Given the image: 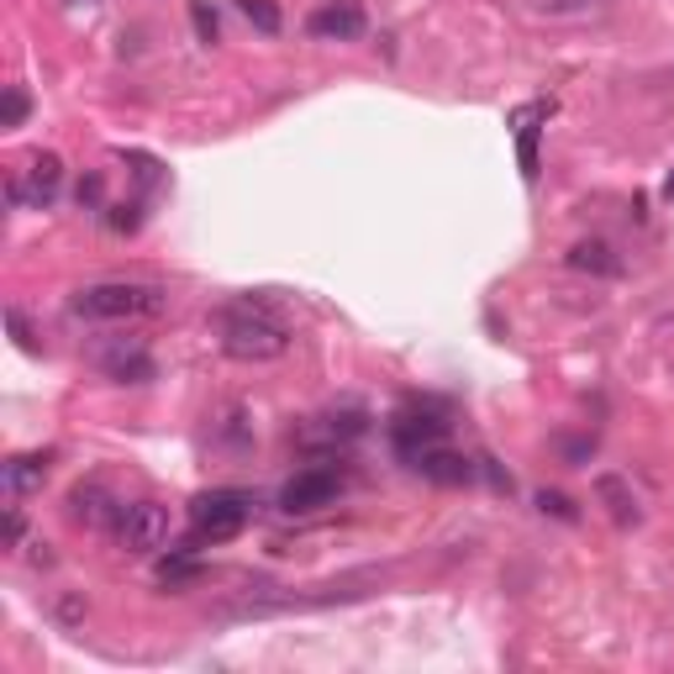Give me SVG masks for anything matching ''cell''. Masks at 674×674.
I'll list each match as a JSON object with an SVG mask.
<instances>
[{"instance_id":"obj_1","label":"cell","mask_w":674,"mask_h":674,"mask_svg":"<svg viewBox=\"0 0 674 674\" xmlns=\"http://www.w3.org/2000/svg\"><path fill=\"white\" fill-rule=\"evenodd\" d=\"M217 343H221V354L238 358V364H269V358H279L290 348V327L269 306L242 300V306L217 311Z\"/></svg>"},{"instance_id":"obj_2","label":"cell","mask_w":674,"mask_h":674,"mask_svg":"<svg viewBox=\"0 0 674 674\" xmlns=\"http://www.w3.org/2000/svg\"><path fill=\"white\" fill-rule=\"evenodd\" d=\"M69 311L85 321H138V317H163L169 311V290L159 285H138V279H100L75 290Z\"/></svg>"},{"instance_id":"obj_3","label":"cell","mask_w":674,"mask_h":674,"mask_svg":"<svg viewBox=\"0 0 674 674\" xmlns=\"http://www.w3.org/2000/svg\"><path fill=\"white\" fill-rule=\"evenodd\" d=\"M258 500L248 490H206V496L190 500V522H196V533H190V554H196L200 543H227V537H238L248 527V516H254Z\"/></svg>"},{"instance_id":"obj_4","label":"cell","mask_w":674,"mask_h":674,"mask_svg":"<svg viewBox=\"0 0 674 674\" xmlns=\"http://www.w3.org/2000/svg\"><path fill=\"white\" fill-rule=\"evenodd\" d=\"M448 406H437V400H412V406H400L396 417H390V443L400 448V458H417L422 448H437L443 437H448Z\"/></svg>"},{"instance_id":"obj_5","label":"cell","mask_w":674,"mask_h":674,"mask_svg":"<svg viewBox=\"0 0 674 674\" xmlns=\"http://www.w3.org/2000/svg\"><path fill=\"white\" fill-rule=\"evenodd\" d=\"M337 496H343V469H333V464H311V469H300L296 479H285L279 512L311 516V512H321V506H333Z\"/></svg>"},{"instance_id":"obj_6","label":"cell","mask_w":674,"mask_h":674,"mask_svg":"<svg viewBox=\"0 0 674 674\" xmlns=\"http://www.w3.org/2000/svg\"><path fill=\"white\" fill-rule=\"evenodd\" d=\"M59 185H63V159H59V153H32L27 169L11 175L6 200H11V206H32V211H42V206H53Z\"/></svg>"},{"instance_id":"obj_7","label":"cell","mask_w":674,"mask_h":674,"mask_svg":"<svg viewBox=\"0 0 674 674\" xmlns=\"http://www.w3.org/2000/svg\"><path fill=\"white\" fill-rule=\"evenodd\" d=\"M117 543L127 548V554H159L163 543H169V506H159V500L121 506Z\"/></svg>"},{"instance_id":"obj_8","label":"cell","mask_w":674,"mask_h":674,"mask_svg":"<svg viewBox=\"0 0 674 674\" xmlns=\"http://www.w3.org/2000/svg\"><path fill=\"white\" fill-rule=\"evenodd\" d=\"M96 364L117 385H148L153 379V354L142 348L138 337H117V343H100L96 348Z\"/></svg>"},{"instance_id":"obj_9","label":"cell","mask_w":674,"mask_h":674,"mask_svg":"<svg viewBox=\"0 0 674 674\" xmlns=\"http://www.w3.org/2000/svg\"><path fill=\"white\" fill-rule=\"evenodd\" d=\"M364 427H369V417H364L358 406L327 412V417H311L300 427V448H348L354 437H364Z\"/></svg>"},{"instance_id":"obj_10","label":"cell","mask_w":674,"mask_h":674,"mask_svg":"<svg viewBox=\"0 0 674 674\" xmlns=\"http://www.w3.org/2000/svg\"><path fill=\"white\" fill-rule=\"evenodd\" d=\"M69 522L75 527H90V533H106L121 522V506L106 485H75L69 490Z\"/></svg>"},{"instance_id":"obj_11","label":"cell","mask_w":674,"mask_h":674,"mask_svg":"<svg viewBox=\"0 0 674 674\" xmlns=\"http://www.w3.org/2000/svg\"><path fill=\"white\" fill-rule=\"evenodd\" d=\"M306 32L321 42H348L364 32V6L358 0H333V6H317L311 17H306Z\"/></svg>"},{"instance_id":"obj_12","label":"cell","mask_w":674,"mask_h":674,"mask_svg":"<svg viewBox=\"0 0 674 674\" xmlns=\"http://www.w3.org/2000/svg\"><path fill=\"white\" fill-rule=\"evenodd\" d=\"M412 469H417L422 479H433V485H469V479L479 475V464L475 458H464V454H454V448H422L417 458H412Z\"/></svg>"},{"instance_id":"obj_13","label":"cell","mask_w":674,"mask_h":674,"mask_svg":"<svg viewBox=\"0 0 674 674\" xmlns=\"http://www.w3.org/2000/svg\"><path fill=\"white\" fill-rule=\"evenodd\" d=\"M595 500L606 506V516H612L616 527H637V522H643V506H637L633 485H627L622 475H601V479H595Z\"/></svg>"},{"instance_id":"obj_14","label":"cell","mask_w":674,"mask_h":674,"mask_svg":"<svg viewBox=\"0 0 674 674\" xmlns=\"http://www.w3.org/2000/svg\"><path fill=\"white\" fill-rule=\"evenodd\" d=\"M569 269H579V275H595V279H612V275H622V258H616L612 242L579 238L575 248H569Z\"/></svg>"},{"instance_id":"obj_15","label":"cell","mask_w":674,"mask_h":674,"mask_svg":"<svg viewBox=\"0 0 674 674\" xmlns=\"http://www.w3.org/2000/svg\"><path fill=\"white\" fill-rule=\"evenodd\" d=\"M48 469H53V454H17V458H6V490H11V496H32V490H42Z\"/></svg>"},{"instance_id":"obj_16","label":"cell","mask_w":674,"mask_h":674,"mask_svg":"<svg viewBox=\"0 0 674 674\" xmlns=\"http://www.w3.org/2000/svg\"><path fill=\"white\" fill-rule=\"evenodd\" d=\"M554 106H527V111H516V159H522V175L537 179V117H548Z\"/></svg>"},{"instance_id":"obj_17","label":"cell","mask_w":674,"mask_h":674,"mask_svg":"<svg viewBox=\"0 0 674 674\" xmlns=\"http://www.w3.org/2000/svg\"><path fill=\"white\" fill-rule=\"evenodd\" d=\"M200 575H206V569H200L196 558H190V548H179L175 558H163V564H159V585H163V591H179V585H196Z\"/></svg>"},{"instance_id":"obj_18","label":"cell","mask_w":674,"mask_h":674,"mask_svg":"<svg viewBox=\"0 0 674 674\" xmlns=\"http://www.w3.org/2000/svg\"><path fill=\"white\" fill-rule=\"evenodd\" d=\"M238 11H242L248 21H254V27L264 32V38H275L279 27H285V17H279V6H275V0H238Z\"/></svg>"},{"instance_id":"obj_19","label":"cell","mask_w":674,"mask_h":674,"mask_svg":"<svg viewBox=\"0 0 674 674\" xmlns=\"http://www.w3.org/2000/svg\"><path fill=\"white\" fill-rule=\"evenodd\" d=\"M537 512L558 516V522H579V506L564 496V490H537Z\"/></svg>"},{"instance_id":"obj_20","label":"cell","mask_w":674,"mask_h":674,"mask_svg":"<svg viewBox=\"0 0 674 674\" xmlns=\"http://www.w3.org/2000/svg\"><path fill=\"white\" fill-rule=\"evenodd\" d=\"M27 111H32L27 90H21V85H11V90H6V100H0V127H21V121H27Z\"/></svg>"},{"instance_id":"obj_21","label":"cell","mask_w":674,"mask_h":674,"mask_svg":"<svg viewBox=\"0 0 674 674\" xmlns=\"http://www.w3.org/2000/svg\"><path fill=\"white\" fill-rule=\"evenodd\" d=\"M190 21H196V38L211 48V42L221 38V27H217V11L206 6V0H190Z\"/></svg>"},{"instance_id":"obj_22","label":"cell","mask_w":674,"mask_h":674,"mask_svg":"<svg viewBox=\"0 0 674 674\" xmlns=\"http://www.w3.org/2000/svg\"><path fill=\"white\" fill-rule=\"evenodd\" d=\"M6 327H11V337H17V348H21V354H42L38 333H32V321L21 317L17 306H11V311H6Z\"/></svg>"},{"instance_id":"obj_23","label":"cell","mask_w":674,"mask_h":674,"mask_svg":"<svg viewBox=\"0 0 674 674\" xmlns=\"http://www.w3.org/2000/svg\"><path fill=\"white\" fill-rule=\"evenodd\" d=\"M138 211H142V206H138V200H132V206H111V217H106V221H111V232H138Z\"/></svg>"},{"instance_id":"obj_24","label":"cell","mask_w":674,"mask_h":674,"mask_svg":"<svg viewBox=\"0 0 674 674\" xmlns=\"http://www.w3.org/2000/svg\"><path fill=\"white\" fill-rule=\"evenodd\" d=\"M100 196H106V175H85L80 179V206H100Z\"/></svg>"},{"instance_id":"obj_25","label":"cell","mask_w":674,"mask_h":674,"mask_svg":"<svg viewBox=\"0 0 674 674\" xmlns=\"http://www.w3.org/2000/svg\"><path fill=\"white\" fill-rule=\"evenodd\" d=\"M558 448H564V458H591L595 454V437H564V443H558Z\"/></svg>"},{"instance_id":"obj_26","label":"cell","mask_w":674,"mask_h":674,"mask_svg":"<svg viewBox=\"0 0 674 674\" xmlns=\"http://www.w3.org/2000/svg\"><path fill=\"white\" fill-rule=\"evenodd\" d=\"M21 533H27V522H21V512H6V543H11V548L21 543Z\"/></svg>"},{"instance_id":"obj_27","label":"cell","mask_w":674,"mask_h":674,"mask_svg":"<svg viewBox=\"0 0 674 674\" xmlns=\"http://www.w3.org/2000/svg\"><path fill=\"white\" fill-rule=\"evenodd\" d=\"M537 6H543V11H579L585 0H537Z\"/></svg>"},{"instance_id":"obj_28","label":"cell","mask_w":674,"mask_h":674,"mask_svg":"<svg viewBox=\"0 0 674 674\" xmlns=\"http://www.w3.org/2000/svg\"><path fill=\"white\" fill-rule=\"evenodd\" d=\"M32 564H38V569H48V564H53V554H48V543H32Z\"/></svg>"},{"instance_id":"obj_29","label":"cell","mask_w":674,"mask_h":674,"mask_svg":"<svg viewBox=\"0 0 674 674\" xmlns=\"http://www.w3.org/2000/svg\"><path fill=\"white\" fill-rule=\"evenodd\" d=\"M664 200L674 206V169H670V179H664Z\"/></svg>"}]
</instances>
